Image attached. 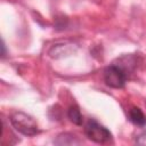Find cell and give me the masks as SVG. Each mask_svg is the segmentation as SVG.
<instances>
[{
    "mask_svg": "<svg viewBox=\"0 0 146 146\" xmlns=\"http://www.w3.org/2000/svg\"><path fill=\"white\" fill-rule=\"evenodd\" d=\"M128 116H129V120L138 127H144L146 124V116L143 113V111L137 106H132L129 110Z\"/></svg>",
    "mask_w": 146,
    "mask_h": 146,
    "instance_id": "4",
    "label": "cell"
},
{
    "mask_svg": "<svg viewBox=\"0 0 146 146\" xmlns=\"http://www.w3.org/2000/svg\"><path fill=\"white\" fill-rule=\"evenodd\" d=\"M67 116L70 119L71 122H73L74 124L76 125H81L82 124V121H83V117H82V114L79 110V107L76 105H73L68 108L67 111Z\"/></svg>",
    "mask_w": 146,
    "mask_h": 146,
    "instance_id": "5",
    "label": "cell"
},
{
    "mask_svg": "<svg viewBox=\"0 0 146 146\" xmlns=\"http://www.w3.org/2000/svg\"><path fill=\"white\" fill-rule=\"evenodd\" d=\"M136 143L138 145H146V131H143L136 137Z\"/></svg>",
    "mask_w": 146,
    "mask_h": 146,
    "instance_id": "6",
    "label": "cell"
},
{
    "mask_svg": "<svg viewBox=\"0 0 146 146\" xmlns=\"http://www.w3.org/2000/svg\"><path fill=\"white\" fill-rule=\"evenodd\" d=\"M105 83L114 89H121L127 82V72L117 65H110L104 70Z\"/></svg>",
    "mask_w": 146,
    "mask_h": 146,
    "instance_id": "3",
    "label": "cell"
},
{
    "mask_svg": "<svg viewBox=\"0 0 146 146\" xmlns=\"http://www.w3.org/2000/svg\"><path fill=\"white\" fill-rule=\"evenodd\" d=\"M84 133L88 139L97 144H105L112 140V133L110 132V130L92 119L86 123Z\"/></svg>",
    "mask_w": 146,
    "mask_h": 146,
    "instance_id": "2",
    "label": "cell"
},
{
    "mask_svg": "<svg viewBox=\"0 0 146 146\" xmlns=\"http://www.w3.org/2000/svg\"><path fill=\"white\" fill-rule=\"evenodd\" d=\"M10 123L16 131L24 136H35L39 133V127L36 121L24 112H14L10 115Z\"/></svg>",
    "mask_w": 146,
    "mask_h": 146,
    "instance_id": "1",
    "label": "cell"
}]
</instances>
